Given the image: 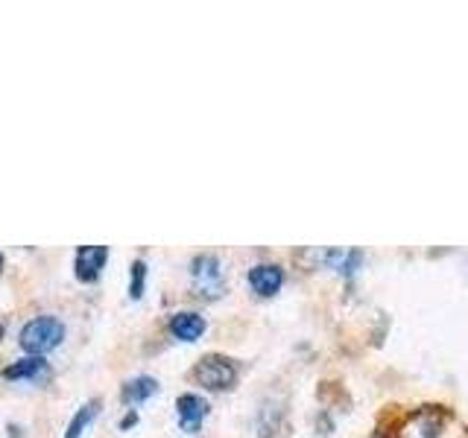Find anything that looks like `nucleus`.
Instances as JSON below:
<instances>
[{"mask_svg": "<svg viewBox=\"0 0 468 438\" xmlns=\"http://www.w3.org/2000/svg\"><path fill=\"white\" fill-rule=\"evenodd\" d=\"M65 336H68V328L62 318L53 313H38L21 325L18 348L27 357H48L56 348H62Z\"/></svg>", "mask_w": 468, "mask_h": 438, "instance_id": "1", "label": "nucleus"}, {"mask_svg": "<svg viewBox=\"0 0 468 438\" xmlns=\"http://www.w3.org/2000/svg\"><path fill=\"white\" fill-rule=\"evenodd\" d=\"M190 380H194V386H199L202 391H211V394L231 391L240 380V362L223 354V350H211V354H202L194 362Z\"/></svg>", "mask_w": 468, "mask_h": 438, "instance_id": "2", "label": "nucleus"}, {"mask_svg": "<svg viewBox=\"0 0 468 438\" xmlns=\"http://www.w3.org/2000/svg\"><path fill=\"white\" fill-rule=\"evenodd\" d=\"M190 296L199 301H217L226 296V266L223 257L214 252H199L187 263Z\"/></svg>", "mask_w": 468, "mask_h": 438, "instance_id": "3", "label": "nucleus"}, {"mask_svg": "<svg viewBox=\"0 0 468 438\" xmlns=\"http://www.w3.org/2000/svg\"><path fill=\"white\" fill-rule=\"evenodd\" d=\"M284 284H287V269L278 260H258L246 269V287L252 289L255 298L270 301L284 289Z\"/></svg>", "mask_w": 468, "mask_h": 438, "instance_id": "4", "label": "nucleus"}, {"mask_svg": "<svg viewBox=\"0 0 468 438\" xmlns=\"http://www.w3.org/2000/svg\"><path fill=\"white\" fill-rule=\"evenodd\" d=\"M211 415V401L202 391H182L176 398V423L185 435H197Z\"/></svg>", "mask_w": 468, "mask_h": 438, "instance_id": "5", "label": "nucleus"}, {"mask_svg": "<svg viewBox=\"0 0 468 438\" xmlns=\"http://www.w3.org/2000/svg\"><path fill=\"white\" fill-rule=\"evenodd\" d=\"M112 248L109 245H80L73 252V277L80 284H97L109 266Z\"/></svg>", "mask_w": 468, "mask_h": 438, "instance_id": "6", "label": "nucleus"}, {"mask_svg": "<svg viewBox=\"0 0 468 438\" xmlns=\"http://www.w3.org/2000/svg\"><path fill=\"white\" fill-rule=\"evenodd\" d=\"M167 333L176 342L194 345L208 333V318H205L199 310H176L167 316Z\"/></svg>", "mask_w": 468, "mask_h": 438, "instance_id": "7", "label": "nucleus"}, {"mask_svg": "<svg viewBox=\"0 0 468 438\" xmlns=\"http://www.w3.org/2000/svg\"><path fill=\"white\" fill-rule=\"evenodd\" d=\"M0 377L9 380V383H38V380L50 377V362L44 357H18L15 362L0 369Z\"/></svg>", "mask_w": 468, "mask_h": 438, "instance_id": "8", "label": "nucleus"}, {"mask_svg": "<svg viewBox=\"0 0 468 438\" xmlns=\"http://www.w3.org/2000/svg\"><path fill=\"white\" fill-rule=\"evenodd\" d=\"M158 391H161L158 377H153V374H135V377H129V380H123V383H121V403L126 409H138L141 403L153 401Z\"/></svg>", "mask_w": 468, "mask_h": 438, "instance_id": "9", "label": "nucleus"}, {"mask_svg": "<svg viewBox=\"0 0 468 438\" xmlns=\"http://www.w3.org/2000/svg\"><path fill=\"white\" fill-rule=\"evenodd\" d=\"M100 409H102V401H100V398L85 401V403L77 409V412L70 415V421H68V427H65V435H62V438H82L85 430L97 421Z\"/></svg>", "mask_w": 468, "mask_h": 438, "instance_id": "10", "label": "nucleus"}, {"mask_svg": "<svg viewBox=\"0 0 468 438\" xmlns=\"http://www.w3.org/2000/svg\"><path fill=\"white\" fill-rule=\"evenodd\" d=\"M146 277H150V266H146L144 257H135L129 266V298L141 301L146 292Z\"/></svg>", "mask_w": 468, "mask_h": 438, "instance_id": "11", "label": "nucleus"}, {"mask_svg": "<svg viewBox=\"0 0 468 438\" xmlns=\"http://www.w3.org/2000/svg\"><path fill=\"white\" fill-rule=\"evenodd\" d=\"M135 423H138V409H129V412H126L121 421H117V427H121V430L126 433V430L135 427Z\"/></svg>", "mask_w": 468, "mask_h": 438, "instance_id": "12", "label": "nucleus"}, {"mask_svg": "<svg viewBox=\"0 0 468 438\" xmlns=\"http://www.w3.org/2000/svg\"><path fill=\"white\" fill-rule=\"evenodd\" d=\"M9 438H24V427H21V423H9Z\"/></svg>", "mask_w": 468, "mask_h": 438, "instance_id": "13", "label": "nucleus"}, {"mask_svg": "<svg viewBox=\"0 0 468 438\" xmlns=\"http://www.w3.org/2000/svg\"><path fill=\"white\" fill-rule=\"evenodd\" d=\"M4 269H6V255H4V248H0V275H4Z\"/></svg>", "mask_w": 468, "mask_h": 438, "instance_id": "14", "label": "nucleus"}, {"mask_svg": "<svg viewBox=\"0 0 468 438\" xmlns=\"http://www.w3.org/2000/svg\"><path fill=\"white\" fill-rule=\"evenodd\" d=\"M369 438H387V435H384V433H380V430H375V433H372Z\"/></svg>", "mask_w": 468, "mask_h": 438, "instance_id": "15", "label": "nucleus"}]
</instances>
